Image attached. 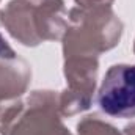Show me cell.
I'll return each mask as SVG.
<instances>
[{
	"label": "cell",
	"mask_w": 135,
	"mask_h": 135,
	"mask_svg": "<svg viewBox=\"0 0 135 135\" xmlns=\"http://www.w3.org/2000/svg\"><path fill=\"white\" fill-rule=\"evenodd\" d=\"M98 102L102 112L116 118L135 116V65H115L104 75Z\"/></svg>",
	"instance_id": "6da1fadb"
}]
</instances>
